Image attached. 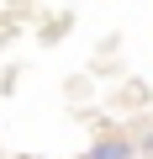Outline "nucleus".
I'll return each instance as SVG.
<instances>
[{"label":"nucleus","instance_id":"obj_1","mask_svg":"<svg viewBox=\"0 0 153 159\" xmlns=\"http://www.w3.org/2000/svg\"><path fill=\"white\" fill-rule=\"evenodd\" d=\"M90 159H127V143H121V138H111V143H100Z\"/></svg>","mask_w":153,"mask_h":159}]
</instances>
